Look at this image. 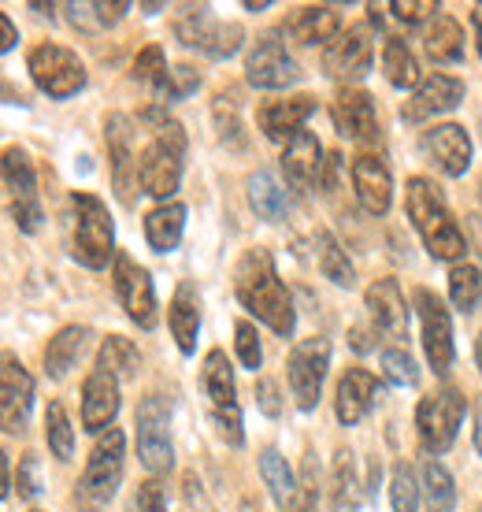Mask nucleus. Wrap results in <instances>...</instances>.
I'll use <instances>...</instances> for the list:
<instances>
[{
    "label": "nucleus",
    "instance_id": "8",
    "mask_svg": "<svg viewBox=\"0 0 482 512\" xmlns=\"http://www.w3.org/2000/svg\"><path fill=\"white\" fill-rule=\"evenodd\" d=\"M30 78H34V86H38L45 97L52 101H67V97H75L82 86H86V67L78 60L75 52L64 49V45H38V49H30Z\"/></svg>",
    "mask_w": 482,
    "mask_h": 512
},
{
    "label": "nucleus",
    "instance_id": "14",
    "mask_svg": "<svg viewBox=\"0 0 482 512\" xmlns=\"http://www.w3.org/2000/svg\"><path fill=\"white\" fill-rule=\"evenodd\" d=\"M245 78L253 82L256 90H286L301 78V67L293 60L279 34H264L256 38L249 60H245Z\"/></svg>",
    "mask_w": 482,
    "mask_h": 512
},
{
    "label": "nucleus",
    "instance_id": "28",
    "mask_svg": "<svg viewBox=\"0 0 482 512\" xmlns=\"http://www.w3.org/2000/svg\"><path fill=\"white\" fill-rule=\"evenodd\" d=\"M167 323H171L178 349L190 357L193 349H197V331H201V297L193 290V282H182L175 290L171 308H167Z\"/></svg>",
    "mask_w": 482,
    "mask_h": 512
},
{
    "label": "nucleus",
    "instance_id": "20",
    "mask_svg": "<svg viewBox=\"0 0 482 512\" xmlns=\"http://www.w3.org/2000/svg\"><path fill=\"white\" fill-rule=\"evenodd\" d=\"M423 153L431 156L449 179H460L471 167V134L460 123H438L423 134Z\"/></svg>",
    "mask_w": 482,
    "mask_h": 512
},
{
    "label": "nucleus",
    "instance_id": "57",
    "mask_svg": "<svg viewBox=\"0 0 482 512\" xmlns=\"http://www.w3.org/2000/svg\"><path fill=\"white\" fill-rule=\"evenodd\" d=\"M475 446L482 449V409H479V427H475Z\"/></svg>",
    "mask_w": 482,
    "mask_h": 512
},
{
    "label": "nucleus",
    "instance_id": "22",
    "mask_svg": "<svg viewBox=\"0 0 482 512\" xmlns=\"http://www.w3.org/2000/svg\"><path fill=\"white\" fill-rule=\"evenodd\" d=\"M353 190L360 197L364 212L371 216H386L390 201H394V179H390V167L382 164L379 156L360 153L353 160Z\"/></svg>",
    "mask_w": 482,
    "mask_h": 512
},
{
    "label": "nucleus",
    "instance_id": "25",
    "mask_svg": "<svg viewBox=\"0 0 482 512\" xmlns=\"http://www.w3.org/2000/svg\"><path fill=\"white\" fill-rule=\"evenodd\" d=\"M282 171H286V179L293 186H316V182H327V160H323V145H319L316 134H308L301 130L297 138L282 149Z\"/></svg>",
    "mask_w": 482,
    "mask_h": 512
},
{
    "label": "nucleus",
    "instance_id": "24",
    "mask_svg": "<svg viewBox=\"0 0 482 512\" xmlns=\"http://www.w3.org/2000/svg\"><path fill=\"white\" fill-rule=\"evenodd\" d=\"M316 112V97H308V93H301V97H286V101H271L260 108V130H264L271 141H286L290 145L301 130H305L308 116Z\"/></svg>",
    "mask_w": 482,
    "mask_h": 512
},
{
    "label": "nucleus",
    "instance_id": "27",
    "mask_svg": "<svg viewBox=\"0 0 482 512\" xmlns=\"http://www.w3.org/2000/svg\"><path fill=\"white\" fill-rule=\"evenodd\" d=\"M286 34L301 45H323L327 49L330 41L342 34V19L330 4H308V8H297V15L286 23Z\"/></svg>",
    "mask_w": 482,
    "mask_h": 512
},
{
    "label": "nucleus",
    "instance_id": "21",
    "mask_svg": "<svg viewBox=\"0 0 482 512\" xmlns=\"http://www.w3.org/2000/svg\"><path fill=\"white\" fill-rule=\"evenodd\" d=\"M115 416H119V379L97 368L82 383V427L93 435H104L112 431Z\"/></svg>",
    "mask_w": 482,
    "mask_h": 512
},
{
    "label": "nucleus",
    "instance_id": "55",
    "mask_svg": "<svg viewBox=\"0 0 482 512\" xmlns=\"http://www.w3.org/2000/svg\"><path fill=\"white\" fill-rule=\"evenodd\" d=\"M245 8H249V12H267L271 4H267V0H260V4H256V0H245Z\"/></svg>",
    "mask_w": 482,
    "mask_h": 512
},
{
    "label": "nucleus",
    "instance_id": "2",
    "mask_svg": "<svg viewBox=\"0 0 482 512\" xmlns=\"http://www.w3.org/2000/svg\"><path fill=\"white\" fill-rule=\"evenodd\" d=\"M141 119L153 123V141L138 153V179L141 190L156 201H171L182 182V156H186V130L182 123L167 119L160 108H145Z\"/></svg>",
    "mask_w": 482,
    "mask_h": 512
},
{
    "label": "nucleus",
    "instance_id": "58",
    "mask_svg": "<svg viewBox=\"0 0 482 512\" xmlns=\"http://www.w3.org/2000/svg\"><path fill=\"white\" fill-rule=\"evenodd\" d=\"M475 360H479V368H482V334H479V342H475Z\"/></svg>",
    "mask_w": 482,
    "mask_h": 512
},
{
    "label": "nucleus",
    "instance_id": "15",
    "mask_svg": "<svg viewBox=\"0 0 482 512\" xmlns=\"http://www.w3.org/2000/svg\"><path fill=\"white\" fill-rule=\"evenodd\" d=\"M104 141H108V160H112L115 193L123 205H134V190L141 186L138 179V156H134V127L123 112H112L104 119Z\"/></svg>",
    "mask_w": 482,
    "mask_h": 512
},
{
    "label": "nucleus",
    "instance_id": "5",
    "mask_svg": "<svg viewBox=\"0 0 482 512\" xmlns=\"http://www.w3.org/2000/svg\"><path fill=\"white\" fill-rule=\"evenodd\" d=\"M71 212H75V234H71V253L82 268L101 271L115 256V223L112 212L101 197L93 193H75L71 197Z\"/></svg>",
    "mask_w": 482,
    "mask_h": 512
},
{
    "label": "nucleus",
    "instance_id": "48",
    "mask_svg": "<svg viewBox=\"0 0 482 512\" xmlns=\"http://www.w3.org/2000/svg\"><path fill=\"white\" fill-rule=\"evenodd\" d=\"M15 487H19V498H26V501H34L41 494L38 457H34V453H26L23 461H19V479H15Z\"/></svg>",
    "mask_w": 482,
    "mask_h": 512
},
{
    "label": "nucleus",
    "instance_id": "38",
    "mask_svg": "<svg viewBox=\"0 0 482 512\" xmlns=\"http://www.w3.org/2000/svg\"><path fill=\"white\" fill-rule=\"evenodd\" d=\"M423 498H427V509L431 512H453V505H457L453 475L445 472V464L434 461V457L423 464Z\"/></svg>",
    "mask_w": 482,
    "mask_h": 512
},
{
    "label": "nucleus",
    "instance_id": "1",
    "mask_svg": "<svg viewBox=\"0 0 482 512\" xmlns=\"http://www.w3.org/2000/svg\"><path fill=\"white\" fill-rule=\"evenodd\" d=\"M234 294L241 308L253 312L256 320L267 323L279 338H290L297 327V312H293L290 290L282 286L279 268L267 249H245L234 268Z\"/></svg>",
    "mask_w": 482,
    "mask_h": 512
},
{
    "label": "nucleus",
    "instance_id": "36",
    "mask_svg": "<svg viewBox=\"0 0 482 512\" xmlns=\"http://www.w3.org/2000/svg\"><path fill=\"white\" fill-rule=\"evenodd\" d=\"M260 475H264V483H267V490H271L275 505H279V509H290L293 498H297V483H293V472H290V464H286V457H282L275 446L260 449Z\"/></svg>",
    "mask_w": 482,
    "mask_h": 512
},
{
    "label": "nucleus",
    "instance_id": "3",
    "mask_svg": "<svg viewBox=\"0 0 482 512\" xmlns=\"http://www.w3.org/2000/svg\"><path fill=\"white\" fill-rule=\"evenodd\" d=\"M405 208L412 227L419 231V238H423V245H427V253L434 260H453V264L464 260L468 238L457 227L453 212L445 208V197L438 193V186L431 179H408Z\"/></svg>",
    "mask_w": 482,
    "mask_h": 512
},
{
    "label": "nucleus",
    "instance_id": "34",
    "mask_svg": "<svg viewBox=\"0 0 482 512\" xmlns=\"http://www.w3.org/2000/svg\"><path fill=\"white\" fill-rule=\"evenodd\" d=\"M4 186L12 193V205H30L38 201V179H34V164L23 149H4Z\"/></svg>",
    "mask_w": 482,
    "mask_h": 512
},
{
    "label": "nucleus",
    "instance_id": "10",
    "mask_svg": "<svg viewBox=\"0 0 482 512\" xmlns=\"http://www.w3.org/2000/svg\"><path fill=\"white\" fill-rule=\"evenodd\" d=\"M330 368V342L327 338H305L297 342L286 360V379H290V390L297 397V409L312 412L319 405V394H323V379H327Z\"/></svg>",
    "mask_w": 482,
    "mask_h": 512
},
{
    "label": "nucleus",
    "instance_id": "29",
    "mask_svg": "<svg viewBox=\"0 0 482 512\" xmlns=\"http://www.w3.org/2000/svg\"><path fill=\"white\" fill-rule=\"evenodd\" d=\"M89 338H93V331H89V327H78V323L64 327L56 338H49V346H45V372H49L52 379H64L78 364V357L86 353Z\"/></svg>",
    "mask_w": 482,
    "mask_h": 512
},
{
    "label": "nucleus",
    "instance_id": "33",
    "mask_svg": "<svg viewBox=\"0 0 482 512\" xmlns=\"http://www.w3.org/2000/svg\"><path fill=\"white\" fill-rule=\"evenodd\" d=\"M97 368L101 372H108L112 379H134L141 368V353L138 346L130 342V338H123V334H108L101 342V353H97Z\"/></svg>",
    "mask_w": 482,
    "mask_h": 512
},
{
    "label": "nucleus",
    "instance_id": "18",
    "mask_svg": "<svg viewBox=\"0 0 482 512\" xmlns=\"http://www.w3.org/2000/svg\"><path fill=\"white\" fill-rule=\"evenodd\" d=\"M460 101H464V82L453 75L434 71V75H427L416 90H412V97H408L405 108H401V119H405V123H423V119L453 112Z\"/></svg>",
    "mask_w": 482,
    "mask_h": 512
},
{
    "label": "nucleus",
    "instance_id": "46",
    "mask_svg": "<svg viewBox=\"0 0 482 512\" xmlns=\"http://www.w3.org/2000/svg\"><path fill=\"white\" fill-rule=\"evenodd\" d=\"M390 12H394L405 26H416V23H427V19H434V12H438V0H394V4H390Z\"/></svg>",
    "mask_w": 482,
    "mask_h": 512
},
{
    "label": "nucleus",
    "instance_id": "26",
    "mask_svg": "<svg viewBox=\"0 0 482 512\" xmlns=\"http://www.w3.org/2000/svg\"><path fill=\"white\" fill-rule=\"evenodd\" d=\"M379 397V383L375 375L364 372V368H349L338 383V394H334V416L345 423V427H356V423L368 416V409Z\"/></svg>",
    "mask_w": 482,
    "mask_h": 512
},
{
    "label": "nucleus",
    "instance_id": "43",
    "mask_svg": "<svg viewBox=\"0 0 482 512\" xmlns=\"http://www.w3.org/2000/svg\"><path fill=\"white\" fill-rule=\"evenodd\" d=\"M382 375H386L394 386H416L419 383L416 357H412L408 349H401V346L382 349Z\"/></svg>",
    "mask_w": 482,
    "mask_h": 512
},
{
    "label": "nucleus",
    "instance_id": "17",
    "mask_svg": "<svg viewBox=\"0 0 482 512\" xmlns=\"http://www.w3.org/2000/svg\"><path fill=\"white\" fill-rule=\"evenodd\" d=\"M330 116H334L338 134L349 141H379V134H382L379 116H375V101H371V93L360 90V86H345V90L334 93Z\"/></svg>",
    "mask_w": 482,
    "mask_h": 512
},
{
    "label": "nucleus",
    "instance_id": "51",
    "mask_svg": "<svg viewBox=\"0 0 482 512\" xmlns=\"http://www.w3.org/2000/svg\"><path fill=\"white\" fill-rule=\"evenodd\" d=\"M0 38H4V41H0V49H4V52H12V49H15V41H19V34H15L12 19H8L4 12H0Z\"/></svg>",
    "mask_w": 482,
    "mask_h": 512
},
{
    "label": "nucleus",
    "instance_id": "52",
    "mask_svg": "<svg viewBox=\"0 0 482 512\" xmlns=\"http://www.w3.org/2000/svg\"><path fill=\"white\" fill-rule=\"evenodd\" d=\"M0 498H8L12 494V464H8V457H0Z\"/></svg>",
    "mask_w": 482,
    "mask_h": 512
},
{
    "label": "nucleus",
    "instance_id": "35",
    "mask_svg": "<svg viewBox=\"0 0 482 512\" xmlns=\"http://www.w3.org/2000/svg\"><path fill=\"white\" fill-rule=\"evenodd\" d=\"M316 264L323 271V279H330L334 286H356V268L353 260L345 256V249L338 245V238L330 231H319L316 234Z\"/></svg>",
    "mask_w": 482,
    "mask_h": 512
},
{
    "label": "nucleus",
    "instance_id": "31",
    "mask_svg": "<svg viewBox=\"0 0 482 512\" xmlns=\"http://www.w3.org/2000/svg\"><path fill=\"white\" fill-rule=\"evenodd\" d=\"M249 205L264 223H279V219H286L290 201H286V190L275 182L271 171H256V175H249Z\"/></svg>",
    "mask_w": 482,
    "mask_h": 512
},
{
    "label": "nucleus",
    "instance_id": "47",
    "mask_svg": "<svg viewBox=\"0 0 482 512\" xmlns=\"http://www.w3.org/2000/svg\"><path fill=\"white\" fill-rule=\"evenodd\" d=\"M134 509L138 512H167V490L160 479H145L138 483V494H134Z\"/></svg>",
    "mask_w": 482,
    "mask_h": 512
},
{
    "label": "nucleus",
    "instance_id": "12",
    "mask_svg": "<svg viewBox=\"0 0 482 512\" xmlns=\"http://www.w3.org/2000/svg\"><path fill=\"white\" fill-rule=\"evenodd\" d=\"M416 308L419 323H423V353L431 360L434 375H449L453 357H457V342H453V320L449 308L442 305V297L431 290H416Z\"/></svg>",
    "mask_w": 482,
    "mask_h": 512
},
{
    "label": "nucleus",
    "instance_id": "7",
    "mask_svg": "<svg viewBox=\"0 0 482 512\" xmlns=\"http://www.w3.org/2000/svg\"><path fill=\"white\" fill-rule=\"evenodd\" d=\"M464 412H468V401L457 386H442L419 401L416 409V431H419V446L427 449L431 457L445 453V449L457 442V431L464 423Z\"/></svg>",
    "mask_w": 482,
    "mask_h": 512
},
{
    "label": "nucleus",
    "instance_id": "41",
    "mask_svg": "<svg viewBox=\"0 0 482 512\" xmlns=\"http://www.w3.org/2000/svg\"><path fill=\"white\" fill-rule=\"evenodd\" d=\"M197 86H201V75H197L190 64H175V67H167L164 78L156 82L153 90L160 101L171 104V101H186L190 93H197Z\"/></svg>",
    "mask_w": 482,
    "mask_h": 512
},
{
    "label": "nucleus",
    "instance_id": "19",
    "mask_svg": "<svg viewBox=\"0 0 482 512\" xmlns=\"http://www.w3.org/2000/svg\"><path fill=\"white\" fill-rule=\"evenodd\" d=\"M30 405H34V379L23 364L4 353V368H0V420L8 435H19L30 420Z\"/></svg>",
    "mask_w": 482,
    "mask_h": 512
},
{
    "label": "nucleus",
    "instance_id": "11",
    "mask_svg": "<svg viewBox=\"0 0 482 512\" xmlns=\"http://www.w3.org/2000/svg\"><path fill=\"white\" fill-rule=\"evenodd\" d=\"M167 427H171V409H167V401L164 397L149 394L138 405V457L153 475L171 472V464H175V449H171Z\"/></svg>",
    "mask_w": 482,
    "mask_h": 512
},
{
    "label": "nucleus",
    "instance_id": "42",
    "mask_svg": "<svg viewBox=\"0 0 482 512\" xmlns=\"http://www.w3.org/2000/svg\"><path fill=\"white\" fill-rule=\"evenodd\" d=\"M419 483H416V472H412V464H397L394 472H390V501H394V512H416L419 509Z\"/></svg>",
    "mask_w": 482,
    "mask_h": 512
},
{
    "label": "nucleus",
    "instance_id": "37",
    "mask_svg": "<svg viewBox=\"0 0 482 512\" xmlns=\"http://www.w3.org/2000/svg\"><path fill=\"white\" fill-rule=\"evenodd\" d=\"M427 56L434 64H460L464 60V30L457 26V19L438 15L427 30Z\"/></svg>",
    "mask_w": 482,
    "mask_h": 512
},
{
    "label": "nucleus",
    "instance_id": "4",
    "mask_svg": "<svg viewBox=\"0 0 482 512\" xmlns=\"http://www.w3.org/2000/svg\"><path fill=\"white\" fill-rule=\"evenodd\" d=\"M123 453H127V438H123L119 427H112V431H104L97 438V446L89 449L86 472H82L75 487L78 509L101 512L115 498V490L123 483Z\"/></svg>",
    "mask_w": 482,
    "mask_h": 512
},
{
    "label": "nucleus",
    "instance_id": "56",
    "mask_svg": "<svg viewBox=\"0 0 482 512\" xmlns=\"http://www.w3.org/2000/svg\"><path fill=\"white\" fill-rule=\"evenodd\" d=\"M293 512H312V494H305V498H301V505H297Z\"/></svg>",
    "mask_w": 482,
    "mask_h": 512
},
{
    "label": "nucleus",
    "instance_id": "6",
    "mask_svg": "<svg viewBox=\"0 0 482 512\" xmlns=\"http://www.w3.org/2000/svg\"><path fill=\"white\" fill-rule=\"evenodd\" d=\"M201 383L204 397H208V412H212V423H216L219 438L227 446L238 449L245 442V427H241V405H238V386H234V368L223 349H212L204 357L201 368Z\"/></svg>",
    "mask_w": 482,
    "mask_h": 512
},
{
    "label": "nucleus",
    "instance_id": "50",
    "mask_svg": "<svg viewBox=\"0 0 482 512\" xmlns=\"http://www.w3.org/2000/svg\"><path fill=\"white\" fill-rule=\"evenodd\" d=\"M89 12H93V19H97V26H115L123 15L130 12L127 0H112V4H104V0H97V4H89Z\"/></svg>",
    "mask_w": 482,
    "mask_h": 512
},
{
    "label": "nucleus",
    "instance_id": "30",
    "mask_svg": "<svg viewBox=\"0 0 482 512\" xmlns=\"http://www.w3.org/2000/svg\"><path fill=\"white\" fill-rule=\"evenodd\" d=\"M182 231H186V205H178V201H167L145 216V238L156 253H175Z\"/></svg>",
    "mask_w": 482,
    "mask_h": 512
},
{
    "label": "nucleus",
    "instance_id": "40",
    "mask_svg": "<svg viewBox=\"0 0 482 512\" xmlns=\"http://www.w3.org/2000/svg\"><path fill=\"white\" fill-rule=\"evenodd\" d=\"M449 297L460 312H471V308L482 301V271L475 264H453L449 271Z\"/></svg>",
    "mask_w": 482,
    "mask_h": 512
},
{
    "label": "nucleus",
    "instance_id": "13",
    "mask_svg": "<svg viewBox=\"0 0 482 512\" xmlns=\"http://www.w3.org/2000/svg\"><path fill=\"white\" fill-rule=\"evenodd\" d=\"M115 294H119V305L127 308V316L138 323L141 331H153L156 327L153 279H149V271L127 253L115 256Z\"/></svg>",
    "mask_w": 482,
    "mask_h": 512
},
{
    "label": "nucleus",
    "instance_id": "9",
    "mask_svg": "<svg viewBox=\"0 0 482 512\" xmlns=\"http://www.w3.org/2000/svg\"><path fill=\"white\" fill-rule=\"evenodd\" d=\"M175 38L186 45V49H201L216 60H227L241 49L245 41V30L238 23H219L208 15V8H193V4H182L175 15Z\"/></svg>",
    "mask_w": 482,
    "mask_h": 512
},
{
    "label": "nucleus",
    "instance_id": "32",
    "mask_svg": "<svg viewBox=\"0 0 482 512\" xmlns=\"http://www.w3.org/2000/svg\"><path fill=\"white\" fill-rule=\"evenodd\" d=\"M382 71H386V82L394 90H416L419 82H423L416 56L408 49V41L401 38H386V45H382Z\"/></svg>",
    "mask_w": 482,
    "mask_h": 512
},
{
    "label": "nucleus",
    "instance_id": "16",
    "mask_svg": "<svg viewBox=\"0 0 482 512\" xmlns=\"http://www.w3.org/2000/svg\"><path fill=\"white\" fill-rule=\"evenodd\" d=\"M371 56H375V45H371L368 26H345L342 34L323 49V71L330 78H360L371 71Z\"/></svg>",
    "mask_w": 482,
    "mask_h": 512
},
{
    "label": "nucleus",
    "instance_id": "54",
    "mask_svg": "<svg viewBox=\"0 0 482 512\" xmlns=\"http://www.w3.org/2000/svg\"><path fill=\"white\" fill-rule=\"evenodd\" d=\"M353 349H360V353H368V349H371L368 334L360 331V327H356V331H353Z\"/></svg>",
    "mask_w": 482,
    "mask_h": 512
},
{
    "label": "nucleus",
    "instance_id": "49",
    "mask_svg": "<svg viewBox=\"0 0 482 512\" xmlns=\"http://www.w3.org/2000/svg\"><path fill=\"white\" fill-rule=\"evenodd\" d=\"M256 405H260V412L271 416V420L282 416V397H279V383H275V379H260V383H256Z\"/></svg>",
    "mask_w": 482,
    "mask_h": 512
},
{
    "label": "nucleus",
    "instance_id": "53",
    "mask_svg": "<svg viewBox=\"0 0 482 512\" xmlns=\"http://www.w3.org/2000/svg\"><path fill=\"white\" fill-rule=\"evenodd\" d=\"M471 23H475V38H479V56H482V4H475V12H471Z\"/></svg>",
    "mask_w": 482,
    "mask_h": 512
},
{
    "label": "nucleus",
    "instance_id": "44",
    "mask_svg": "<svg viewBox=\"0 0 482 512\" xmlns=\"http://www.w3.org/2000/svg\"><path fill=\"white\" fill-rule=\"evenodd\" d=\"M234 349H238V360L249 368V372H256L260 364H264V349H260V334H256V327L249 320H241L238 327H234Z\"/></svg>",
    "mask_w": 482,
    "mask_h": 512
},
{
    "label": "nucleus",
    "instance_id": "45",
    "mask_svg": "<svg viewBox=\"0 0 482 512\" xmlns=\"http://www.w3.org/2000/svg\"><path fill=\"white\" fill-rule=\"evenodd\" d=\"M164 71H167L164 49H160V45H145V49L138 52V60H134V71H130V75L138 78V82L156 86V82L164 78Z\"/></svg>",
    "mask_w": 482,
    "mask_h": 512
},
{
    "label": "nucleus",
    "instance_id": "39",
    "mask_svg": "<svg viewBox=\"0 0 482 512\" xmlns=\"http://www.w3.org/2000/svg\"><path fill=\"white\" fill-rule=\"evenodd\" d=\"M45 438H49V449L56 461H71L75 453V427H71V416L60 401H52L45 409Z\"/></svg>",
    "mask_w": 482,
    "mask_h": 512
},
{
    "label": "nucleus",
    "instance_id": "59",
    "mask_svg": "<svg viewBox=\"0 0 482 512\" xmlns=\"http://www.w3.org/2000/svg\"><path fill=\"white\" fill-rule=\"evenodd\" d=\"M34 512H41V509H34Z\"/></svg>",
    "mask_w": 482,
    "mask_h": 512
},
{
    "label": "nucleus",
    "instance_id": "23",
    "mask_svg": "<svg viewBox=\"0 0 482 512\" xmlns=\"http://www.w3.org/2000/svg\"><path fill=\"white\" fill-rule=\"evenodd\" d=\"M364 301H368L371 323H375L386 338H408V305H405V294H401L397 279H375L368 286Z\"/></svg>",
    "mask_w": 482,
    "mask_h": 512
}]
</instances>
